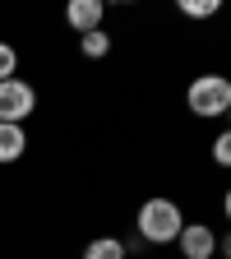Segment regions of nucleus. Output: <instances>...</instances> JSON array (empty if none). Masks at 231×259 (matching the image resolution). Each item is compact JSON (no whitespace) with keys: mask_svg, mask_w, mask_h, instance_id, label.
<instances>
[{"mask_svg":"<svg viewBox=\"0 0 231 259\" xmlns=\"http://www.w3.org/2000/svg\"><path fill=\"white\" fill-rule=\"evenodd\" d=\"M180 227H185V213H180L176 199H167V194H153V199H144L139 213H134V232H139L144 245H176Z\"/></svg>","mask_w":231,"mask_h":259,"instance_id":"nucleus-1","label":"nucleus"},{"mask_svg":"<svg viewBox=\"0 0 231 259\" xmlns=\"http://www.w3.org/2000/svg\"><path fill=\"white\" fill-rule=\"evenodd\" d=\"M185 107L199 120H222L231 111V79L226 74H194L185 88Z\"/></svg>","mask_w":231,"mask_h":259,"instance_id":"nucleus-2","label":"nucleus"},{"mask_svg":"<svg viewBox=\"0 0 231 259\" xmlns=\"http://www.w3.org/2000/svg\"><path fill=\"white\" fill-rule=\"evenodd\" d=\"M37 111V88L28 79H5L0 83V125H23Z\"/></svg>","mask_w":231,"mask_h":259,"instance_id":"nucleus-3","label":"nucleus"},{"mask_svg":"<svg viewBox=\"0 0 231 259\" xmlns=\"http://www.w3.org/2000/svg\"><path fill=\"white\" fill-rule=\"evenodd\" d=\"M176 250H180V259H217L222 254V236L208 222H185L180 236H176Z\"/></svg>","mask_w":231,"mask_h":259,"instance_id":"nucleus-4","label":"nucleus"},{"mask_svg":"<svg viewBox=\"0 0 231 259\" xmlns=\"http://www.w3.org/2000/svg\"><path fill=\"white\" fill-rule=\"evenodd\" d=\"M102 19H107V5H102V0H70V5H65V23H70L79 37L97 32Z\"/></svg>","mask_w":231,"mask_h":259,"instance_id":"nucleus-5","label":"nucleus"},{"mask_svg":"<svg viewBox=\"0 0 231 259\" xmlns=\"http://www.w3.org/2000/svg\"><path fill=\"white\" fill-rule=\"evenodd\" d=\"M28 153V130L23 125H0V167H10Z\"/></svg>","mask_w":231,"mask_h":259,"instance_id":"nucleus-6","label":"nucleus"},{"mask_svg":"<svg viewBox=\"0 0 231 259\" xmlns=\"http://www.w3.org/2000/svg\"><path fill=\"white\" fill-rule=\"evenodd\" d=\"M83 259H129V245L120 236H93L83 245Z\"/></svg>","mask_w":231,"mask_h":259,"instance_id":"nucleus-7","label":"nucleus"},{"mask_svg":"<svg viewBox=\"0 0 231 259\" xmlns=\"http://www.w3.org/2000/svg\"><path fill=\"white\" fill-rule=\"evenodd\" d=\"M79 56L83 60H107L111 56V32L97 28V32H88V37H79Z\"/></svg>","mask_w":231,"mask_h":259,"instance_id":"nucleus-8","label":"nucleus"},{"mask_svg":"<svg viewBox=\"0 0 231 259\" xmlns=\"http://www.w3.org/2000/svg\"><path fill=\"white\" fill-rule=\"evenodd\" d=\"M222 5H217V0H180V14L185 19H213Z\"/></svg>","mask_w":231,"mask_h":259,"instance_id":"nucleus-9","label":"nucleus"},{"mask_svg":"<svg viewBox=\"0 0 231 259\" xmlns=\"http://www.w3.org/2000/svg\"><path fill=\"white\" fill-rule=\"evenodd\" d=\"M5 79H19V51L10 42H0V83Z\"/></svg>","mask_w":231,"mask_h":259,"instance_id":"nucleus-10","label":"nucleus"},{"mask_svg":"<svg viewBox=\"0 0 231 259\" xmlns=\"http://www.w3.org/2000/svg\"><path fill=\"white\" fill-rule=\"evenodd\" d=\"M213 162L217 167H231V135L226 130H217V139H213Z\"/></svg>","mask_w":231,"mask_h":259,"instance_id":"nucleus-11","label":"nucleus"}]
</instances>
